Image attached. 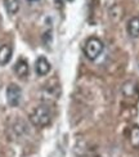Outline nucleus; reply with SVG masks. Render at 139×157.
I'll return each instance as SVG.
<instances>
[{"label":"nucleus","mask_w":139,"mask_h":157,"mask_svg":"<svg viewBox=\"0 0 139 157\" xmlns=\"http://www.w3.org/2000/svg\"><path fill=\"white\" fill-rule=\"evenodd\" d=\"M122 93L125 97H134L137 93V85L134 81H128L124 84L122 86Z\"/></svg>","instance_id":"1a4fd4ad"},{"label":"nucleus","mask_w":139,"mask_h":157,"mask_svg":"<svg viewBox=\"0 0 139 157\" xmlns=\"http://www.w3.org/2000/svg\"><path fill=\"white\" fill-rule=\"evenodd\" d=\"M13 49L10 45L4 44L0 47V66H5L6 63H9L12 59Z\"/></svg>","instance_id":"39448f33"},{"label":"nucleus","mask_w":139,"mask_h":157,"mask_svg":"<svg viewBox=\"0 0 139 157\" xmlns=\"http://www.w3.org/2000/svg\"><path fill=\"white\" fill-rule=\"evenodd\" d=\"M35 71L39 76H45L50 71V63L45 57H39L35 62Z\"/></svg>","instance_id":"20e7f679"},{"label":"nucleus","mask_w":139,"mask_h":157,"mask_svg":"<svg viewBox=\"0 0 139 157\" xmlns=\"http://www.w3.org/2000/svg\"><path fill=\"white\" fill-rule=\"evenodd\" d=\"M22 99V90L17 84H10L6 88V102L10 107H17Z\"/></svg>","instance_id":"7ed1b4c3"},{"label":"nucleus","mask_w":139,"mask_h":157,"mask_svg":"<svg viewBox=\"0 0 139 157\" xmlns=\"http://www.w3.org/2000/svg\"><path fill=\"white\" fill-rule=\"evenodd\" d=\"M4 6L9 14H16L19 10V0H4Z\"/></svg>","instance_id":"6e6552de"},{"label":"nucleus","mask_w":139,"mask_h":157,"mask_svg":"<svg viewBox=\"0 0 139 157\" xmlns=\"http://www.w3.org/2000/svg\"><path fill=\"white\" fill-rule=\"evenodd\" d=\"M68 2H74V0H68Z\"/></svg>","instance_id":"9b49d317"},{"label":"nucleus","mask_w":139,"mask_h":157,"mask_svg":"<svg viewBox=\"0 0 139 157\" xmlns=\"http://www.w3.org/2000/svg\"><path fill=\"white\" fill-rule=\"evenodd\" d=\"M30 121L36 128H45L52 122V111L48 106H39L30 115Z\"/></svg>","instance_id":"f257e3e1"},{"label":"nucleus","mask_w":139,"mask_h":157,"mask_svg":"<svg viewBox=\"0 0 139 157\" xmlns=\"http://www.w3.org/2000/svg\"><path fill=\"white\" fill-rule=\"evenodd\" d=\"M130 143L134 148H139V126L135 125L130 130Z\"/></svg>","instance_id":"9d476101"},{"label":"nucleus","mask_w":139,"mask_h":157,"mask_svg":"<svg viewBox=\"0 0 139 157\" xmlns=\"http://www.w3.org/2000/svg\"><path fill=\"white\" fill-rule=\"evenodd\" d=\"M14 72L19 77H26L29 75V63L25 59H19L14 66Z\"/></svg>","instance_id":"0eeeda50"},{"label":"nucleus","mask_w":139,"mask_h":157,"mask_svg":"<svg viewBox=\"0 0 139 157\" xmlns=\"http://www.w3.org/2000/svg\"><path fill=\"white\" fill-rule=\"evenodd\" d=\"M104 49V45L102 40H99L98 37H89L87 43L84 45V54L85 57L90 61H95L97 58L102 54V52Z\"/></svg>","instance_id":"f03ea898"},{"label":"nucleus","mask_w":139,"mask_h":157,"mask_svg":"<svg viewBox=\"0 0 139 157\" xmlns=\"http://www.w3.org/2000/svg\"><path fill=\"white\" fill-rule=\"evenodd\" d=\"M126 31L130 37L137 39L139 37V17H133L130 18V21L128 22Z\"/></svg>","instance_id":"423d86ee"}]
</instances>
